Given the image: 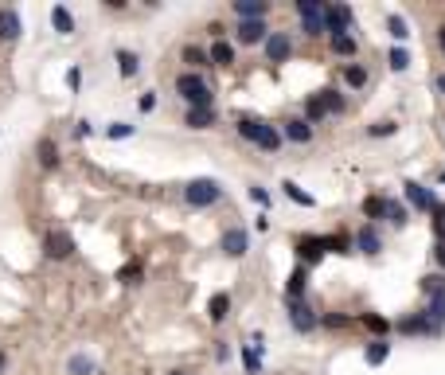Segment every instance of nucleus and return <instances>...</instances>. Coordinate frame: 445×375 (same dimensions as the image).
<instances>
[{"label":"nucleus","mask_w":445,"mask_h":375,"mask_svg":"<svg viewBox=\"0 0 445 375\" xmlns=\"http://www.w3.org/2000/svg\"><path fill=\"white\" fill-rule=\"evenodd\" d=\"M219 199H223V188H219V180H211V176H196L188 188H184V204L196 208V211L215 208Z\"/></svg>","instance_id":"1"},{"label":"nucleus","mask_w":445,"mask_h":375,"mask_svg":"<svg viewBox=\"0 0 445 375\" xmlns=\"http://www.w3.org/2000/svg\"><path fill=\"white\" fill-rule=\"evenodd\" d=\"M176 94L188 102V109H203V106H211V86L199 79L196 70H184V75L176 79Z\"/></svg>","instance_id":"2"},{"label":"nucleus","mask_w":445,"mask_h":375,"mask_svg":"<svg viewBox=\"0 0 445 375\" xmlns=\"http://www.w3.org/2000/svg\"><path fill=\"white\" fill-rule=\"evenodd\" d=\"M43 254H47L51 262H63V258L75 254V238H70V231L51 227L47 235H43Z\"/></svg>","instance_id":"3"},{"label":"nucleus","mask_w":445,"mask_h":375,"mask_svg":"<svg viewBox=\"0 0 445 375\" xmlns=\"http://www.w3.org/2000/svg\"><path fill=\"white\" fill-rule=\"evenodd\" d=\"M262 51H266V63H289L293 59V36L289 31H270Z\"/></svg>","instance_id":"4"},{"label":"nucleus","mask_w":445,"mask_h":375,"mask_svg":"<svg viewBox=\"0 0 445 375\" xmlns=\"http://www.w3.org/2000/svg\"><path fill=\"white\" fill-rule=\"evenodd\" d=\"M352 8L348 4H325V36H344L352 31Z\"/></svg>","instance_id":"5"},{"label":"nucleus","mask_w":445,"mask_h":375,"mask_svg":"<svg viewBox=\"0 0 445 375\" xmlns=\"http://www.w3.org/2000/svg\"><path fill=\"white\" fill-rule=\"evenodd\" d=\"M289 305V325L297 328V332H313V328H320V313L313 305H305V301H286Z\"/></svg>","instance_id":"6"},{"label":"nucleus","mask_w":445,"mask_h":375,"mask_svg":"<svg viewBox=\"0 0 445 375\" xmlns=\"http://www.w3.org/2000/svg\"><path fill=\"white\" fill-rule=\"evenodd\" d=\"M297 12H301V24L309 36H325V4L320 0H297Z\"/></svg>","instance_id":"7"},{"label":"nucleus","mask_w":445,"mask_h":375,"mask_svg":"<svg viewBox=\"0 0 445 375\" xmlns=\"http://www.w3.org/2000/svg\"><path fill=\"white\" fill-rule=\"evenodd\" d=\"M250 250V231L247 227H227L223 231V254L227 258H247Z\"/></svg>","instance_id":"8"},{"label":"nucleus","mask_w":445,"mask_h":375,"mask_svg":"<svg viewBox=\"0 0 445 375\" xmlns=\"http://www.w3.org/2000/svg\"><path fill=\"white\" fill-rule=\"evenodd\" d=\"M403 196H406V204H410V208L414 211H434V192H430V188L426 184H414V180H406L403 184Z\"/></svg>","instance_id":"9"},{"label":"nucleus","mask_w":445,"mask_h":375,"mask_svg":"<svg viewBox=\"0 0 445 375\" xmlns=\"http://www.w3.org/2000/svg\"><path fill=\"white\" fill-rule=\"evenodd\" d=\"M266 36H270L266 20H242V24L235 28V40L247 43V47H254V43H266Z\"/></svg>","instance_id":"10"},{"label":"nucleus","mask_w":445,"mask_h":375,"mask_svg":"<svg viewBox=\"0 0 445 375\" xmlns=\"http://www.w3.org/2000/svg\"><path fill=\"white\" fill-rule=\"evenodd\" d=\"M281 141H293V145H309L313 141V125L305 118H289L281 121Z\"/></svg>","instance_id":"11"},{"label":"nucleus","mask_w":445,"mask_h":375,"mask_svg":"<svg viewBox=\"0 0 445 375\" xmlns=\"http://www.w3.org/2000/svg\"><path fill=\"white\" fill-rule=\"evenodd\" d=\"M356 250H359V254H367V258H375L379 250H383V238H379L375 223H364V227L356 231Z\"/></svg>","instance_id":"12"},{"label":"nucleus","mask_w":445,"mask_h":375,"mask_svg":"<svg viewBox=\"0 0 445 375\" xmlns=\"http://www.w3.org/2000/svg\"><path fill=\"white\" fill-rule=\"evenodd\" d=\"M20 31H24L20 12L16 8H0V43H16L20 40Z\"/></svg>","instance_id":"13"},{"label":"nucleus","mask_w":445,"mask_h":375,"mask_svg":"<svg viewBox=\"0 0 445 375\" xmlns=\"http://www.w3.org/2000/svg\"><path fill=\"white\" fill-rule=\"evenodd\" d=\"M398 332H406V336H437V328H434V321L426 313H414V316H403L398 321Z\"/></svg>","instance_id":"14"},{"label":"nucleus","mask_w":445,"mask_h":375,"mask_svg":"<svg viewBox=\"0 0 445 375\" xmlns=\"http://www.w3.org/2000/svg\"><path fill=\"white\" fill-rule=\"evenodd\" d=\"M325 254H328V238H301V243H297V258H301V266L320 262Z\"/></svg>","instance_id":"15"},{"label":"nucleus","mask_w":445,"mask_h":375,"mask_svg":"<svg viewBox=\"0 0 445 375\" xmlns=\"http://www.w3.org/2000/svg\"><path fill=\"white\" fill-rule=\"evenodd\" d=\"M426 316L434 321L437 332L445 328V277L437 282V289H430V309H426Z\"/></svg>","instance_id":"16"},{"label":"nucleus","mask_w":445,"mask_h":375,"mask_svg":"<svg viewBox=\"0 0 445 375\" xmlns=\"http://www.w3.org/2000/svg\"><path fill=\"white\" fill-rule=\"evenodd\" d=\"M305 286H309V270L293 266L286 277V301H305Z\"/></svg>","instance_id":"17"},{"label":"nucleus","mask_w":445,"mask_h":375,"mask_svg":"<svg viewBox=\"0 0 445 375\" xmlns=\"http://www.w3.org/2000/svg\"><path fill=\"white\" fill-rule=\"evenodd\" d=\"M266 12H270V0H235L238 24L242 20H266Z\"/></svg>","instance_id":"18"},{"label":"nucleus","mask_w":445,"mask_h":375,"mask_svg":"<svg viewBox=\"0 0 445 375\" xmlns=\"http://www.w3.org/2000/svg\"><path fill=\"white\" fill-rule=\"evenodd\" d=\"M387 360H391V344H387V340H367L364 364H367V367H383Z\"/></svg>","instance_id":"19"},{"label":"nucleus","mask_w":445,"mask_h":375,"mask_svg":"<svg viewBox=\"0 0 445 375\" xmlns=\"http://www.w3.org/2000/svg\"><path fill=\"white\" fill-rule=\"evenodd\" d=\"M231 316V293H211V301H208V321L211 325H223Z\"/></svg>","instance_id":"20"},{"label":"nucleus","mask_w":445,"mask_h":375,"mask_svg":"<svg viewBox=\"0 0 445 375\" xmlns=\"http://www.w3.org/2000/svg\"><path fill=\"white\" fill-rule=\"evenodd\" d=\"M208 59H211V67H235V47H231L227 40H215L211 43V51H208Z\"/></svg>","instance_id":"21"},{"label":"nucleus","mask_w":445,"mask_h":375,"mask_svg":"<svg viewBox=\"0 0 445 375\" xmlns=\"http://www.w3.org/2000/svg\"><path fill=\"white\" fill-rule=\"evenodd\" d=\"M262 153H277L281 148V129L270 125V121H262V129H258V141H254Z\"/></svg>","instance_id":"22"},{"label":"nucleus","mask_w":445,"mask_h":375,"mask_svg":"<svg viewBox=\"0 0 445 375\" xmlns=\"http://www.w3.org/2000/svg\"><path fill=\"white\" fill-rule=\"evenodd\" d=\"M184 125H188V129H211V125H215V106L188 109V114H184Z\"/></svg>","instance_id":"23"},{"label":"nucleus","mask_w":445,"mask_h":375,"mask_svg":"<svg viewBox=\"0 0 445 375\" xmlns=\"http://www.w3.org/2000/svg\"><path fill=\"white\" fill-rule=\"evenodd\" d=\"M51 24H55L59 36H70V31H75V12H70L67 4H55V8H51Z\"/></svg>","instance_id":"24"},{"label":"nucleus","mask_w":445,"mask_h":375,"mask_svg":"<svg viewBox=\"0 0 445 375\" xmlns=\"http://www.w3.org/2000/svg\"><path fill=\"white\" fill-rule=\"evenodd\" d=\"M36 157H40L43 168H59V145L51 137H40V145H36Z\"/></svg>","instance_id":"25"},{"label":"nucleus","mask_w":445,"mask_h":375,"mask_svg":"<svg viewBox=\"0 0 445 375\" xmlns=\"http://www.w3.org/2000/svg\"><path fill=\"white\" fill-rule=\"evenodd\" d=\"M332 51H336L340 59H356V55H359V43H356V36H352V31H344V36H332Z\"/></svg>","instance_id":"26"},{"label":"nucleus","mask_w":445,"mask_h":375,"mask_svg":"<svg viewBox=\"0 0 445 375\" xmlns=\"http://www.w3.org/2000/svg\"><path fill=\"white\" fill-rule=\"evenodd\" d=\"M114 59H118V75H121V79H133V75H137V70H141V59H137V51H125V47H121L118 55H114Z\"/></svg>","instance_id":"27"},{"label":"nucleus","mask_w":445,"mask_h":375,"mask_svg":"<svg viewBox=\"0 0 445 375\" xmlns=\"http://www.w3.org/2000/svg\"><path fill=\"white\" fill-rule=\"evenodd\" d=\"M359 325L371 328V332H375V340H387V332H391V321H387V316H379V313H364V316H359Z\"/></svg>","instance_id":"28"},{"label":"nucleus","mask_w":445,"mask_h":375,"mask_svg":"<svg viewBox=\"0 0 445 375\" xmlns=\"http://www.w3.org/2000/svg\"><path fill=\"white\" fill-rule=\"evenodd\" d=\"M67 372H70V375H94V372H98V364H94L86 352H75V355L67 360Z\"/></svg>","instance_id":"29"},{"label":"nucleus","mask_w":445,"mask_h":375,"mask_svg":"<svg viewBox=\"0 0 445 375\" xmlns=\"http://www.w3.org/2000/svg\"><path fill=\"white\" fill-rule=\"evenodd\" d=\"M281 192H286V196L293 199V204H301V208H317V196H309L305 188L293 184V180H286V184H281Z\"/></svg>","instance_id":"30"},{"label":"nucleus","mask_w":445,"mask_h":375,"mask_svg":"<svg viewBox=\"0 0 445 375\" xmlns=\"http://www.w3.org/2000/svg\"><path fill=\"white\" fill-rule=\"evenodd\" d=\"M320 102H325V109H328V114H344V109H348V98H344V94H340L336 86L320 90Z\"/></svg>","instance_id":"31"},{"label":"nucleus","mask_w":445,"mask_h":375,"mask_svg":"<svg viewBox=\"0 0 445 375\" xmlns=\"http://www.w3.org/2000/svg\"><path fill=\"white\" fill-rule=\"evenodd\" d=\"M328 118V109H325V102H320V94H313V98L305 102V121L309 125H320V121Z\"/></svg>","instance_id":"32"},{"label":"nucleus","mask_w":445,"mask_h":375,"mask_svg":"<svg viewBox=\"0 0 445 375\" xmlns=\"http://www.w3.org/2000/svg\"><path fill=\"white\" fill-rule=\"evenodd\" d=\"M184 63H188V70H199V67H211V59H208V51H203V47H196V43H188V47H184Z\"/></svg>","instance_id":"33"},{"label":"nucleus","mask_w":445,"mask_h":375,"mask_svg":"<svg viewBox=\"0 0 445 375\" xmlns=\"http://www.w3.org/2000/svg\"><path fill=\"white\" fill-rule=\"evenodd\" d=\"M344 82L352 90H364L367 86V70L359 67V63H348V67H344Z\"/></svg>","instance_id":"34"},{"label":"nucleus","mask_w":445,"mask_h":375,"mask_svg":"<svg viewBox=\"0 0 445 375\" xmlns=\"http://www.w3.org/2000/svg\"><path fill=\"white\" fill-rule=\"evenodd\" d=\"M387 28H391V36H395L398 43L410 40V24H406L403 16H398V12H391V16H387Z\"/></svg>","instance_id":"35"},{"label":"nucleus","mask_w":445,"mask_h":375,"mask_svg":"<svg viewBox=\"0 0 445 375\" xmlns=\"http://www.w3.org/2000/svg\"><path fill=\"white\" fill-rule=\"evenodd\" d=\"M242 367H247V375H258V372H262V352H258L254 344L242 348Z\"/></svg>","instance_id":"36"},{"label":"nucleus","mask_w":445,"mask_h":375,"mask_svg":"<svg viewBox=\"0 0 445 375\" xmlns=\"http://www.w3.org/2000/svg\"><path fill=\"white\" fill-rule=\"evenodd\" d=\"M387 63H391V70H395V75H403V70L410 67V51H406V47H391Z\"/></svg>","instance_id":"37"},{"label":"nucleus","mask_w":445,"mask_h":375,"mask_svg":"<svg viewBox=\"0 0 445 375\" xmlns=\"http://www.w3.org/2000/svg\"><path fill=\"white\" fill-rule=\"evenodd\" d=\"M258 129H262V121H258V118H238V137H242V141H250V145H254V141H258Z\"/></svg>","instance_id":"38"},{"label":"nucleus","mask_w":445,"mask_h":375,"mask_svg":"<svg viewBox=\"0 0 445 375\" xmlns=\"http://www.w3.org/2000/svg\"><path fill=\"white\" fill-rule=\"evenodd\" d=\"M137 133V125H129V121H114V125H106V137L109 141H125Z\"/></svg>","instance_id":"39"},{"label":"nucleus","mask_w":445,"mask_h":375,"mask_svg":"<svg viewBox=\"0 0 445 375\" xmlns=\"http://www.w3.org/2000/svg\"><path fill=\"white\" fill-rule=\"evenodd\" d=\"M383 215L395 223V227H406V208L398 204V199H387V208H383Z\"/></svg>","instance_id":"40"},{"label":"nucleus","mask_w":445,"mask_h":375,"mask_svg":"<svg viewBox=\"0 0 445 375\" xmlns=\"http://www.w3.org/2000/svg\"><path fill=\"white\" fill-rule=\"evenodd\" d=\"M383 208H387V196H367L364 199V215L367 219H379V215H383Z\"/></svg>","instance_id":"41"},{"label":"nucleus","mask_w":445,"mask_h":375,"mask_svg":"<svg viewBox=\"0 0 445 375\" xmlns=\"http://www.w3.org/2000/svg\"><path fill=\"white\" fill-rule=\"evenodd\" d=\"M118 282H125V286H137V282H141V262H129V266H121Z\"/></svg>","instance_id":"42"},{"label":"nucleus","mask_w":445,"mask_h":375,"mask_svg":"<svg viewBox=\"0 0 445 375\" xmlns=\"http://www.w3.org/2000/svg\"><path fill=\"white\" fill-rule=\"evenodd\" d=\"M247 196H250V204H258V208H270V192L262 184H250Z\"/></svg>","instance_id":"43"},{"label":"nucleus","mask_w":445,"mask_h":375,"mask_svg":"<svg viewBox=\"0 0 445 375\" xmlns=\"http://www.w3.org/2000/svg\"><path fill=\"white\" fill-rule=\"evenodd\" d=\"M320 325H325V328H348V325H352V316H340V313H320Z\"/></svg>","instance_id":"44"},{"label":"nucleus","mask_w":445,"mask_h":375,"mask_svg":"<svg viewBox=\"0 0 445 375\" xmlns=\"http://www.w3.org/2000/svg\"><path fill=\"white\" fill-rule=\"evenodd\" d=\"M434 231H437V243H445V204H434Z\"/></svg>","instance_id":"45"},{"label":"nucleus","mask_w":445,"mask_h":375,"mask_svg":"<svg viewBox=\"0 0 445 375\" xmlns=\"http://www.w3.org/2000/svg\"><path fill=\"white\" fill-rule=\"evenodd\" d=\"M395 121H375V125H371V129H367V133H371V137H391V133H395Z\"/></svg>","instance_id":"46"},{"label":"nucleus","mask_w":445,"mask_h":375,"mask_svg":"<svg viewBox=\"0 0 445 375\" xmlns=\"http://www.w3.org/2000/svg\"><path fill=\"white\" fill-rule=\"evenodd\" d=\"M67 86H70V94L82 86V70H79V67H70V70H67Z\"/></svg>","instance_id":"47"},{"label":"nucleus","mask_w":445,"mask_h":375,"mask_svg":"<svg viewBox=\"0 0 445 375\" xmlns=\"http://www.w3.org/2000/svg\"><path fill=\"white\" fill-rule=\"evenodd\" d=\"M153 106H157V94H153V90H148V94H141V109H145V114H148V109H153Z\"/></svg>","instance_id":"48"},{"label":"nucleus","mask_w":445,"mask_h":375,"mask_svg":"<svg viewBox=\"0 0 445 375\" xmlns=\"http://www.w3.org/2000/svg\"><path fill=\"white\" fill-rule=\"evenodd\" d=\"M434 262L445 270V243H437V247H434Z\"/></svg>","instance_id":"49"},{"label":"nucleus","mask_w":445,"mask_h":375,"mask_svg":"<svg viewBox=\"0 0 445 375\" xmlns=\"http://www.w3.org/2000/svg\"><path fill=\"white\" fill-rule=\"evenodd\" d=\"M75 133H79V137H90V133H94V125H90V121H79V125H75Z\"/></svg>","instance_id":"50"},{"label":"nucleus","mask_w":445,"mask_h":375,"mask_svg":"<svg viewBox=\"0 0 445 375\" xmlns=\"http://www.w3.org/2000/svg\"><path fill=\"white\" fill-rule=\"evenodd\" d=\"M437 47L445 51V24H442V31H437Z\"/></svg>","instance_id":"51"},{"label":"nucleus","mask_w":445,"mask_h":375,"mask_svg":"<svg viewBox=\"0 0 445 375\" xmlns=\"http://www.w3.org/2000/svg\"><path fill=\"white\" fill-rule=\"evenodd\" d=\"M437 90H442V94H445V70H442V75H437Z\"/></svg>","instance_id":"52"},{"label":"nucleus","mask_w":445,"mask_h":375,"mask_svg":"<svg viewBox=\"0 0 445 375\" xmlns=\"http://www.w3.org/2000/svg\"><path fill=\"white\" fill-rule=\"evenodd\" d=\"M4 364H8V355H4V352H0V372H4Z\"/></svg>","instance_id":"53"},{"label":"nucleus","mask_w":445,"mask_h":375,"mask_svg":"<svg viewBox=\"0 0 445 375\" xmlns=\"http://www.w3.org/2000/svg\"><path fill=\"white\" fill-rule=\"evenodd\" d=\"M169 375H188V372H180V367H176V372H169Z\"/></svg>","instance_id":"54"},{"label":"nucleus","mask_w":445,"mask_h":375,"mask_svg":"<svg viewBox=\"0 0 445 375\" xmlns=\"http://www.w3.org/2000/svg\"><path fill=\"white\" fill-rule=\"evenodd\" d=\"M442 180H445V172H442Z\"/></svg>","instance_id":"55"}]
</instances>
